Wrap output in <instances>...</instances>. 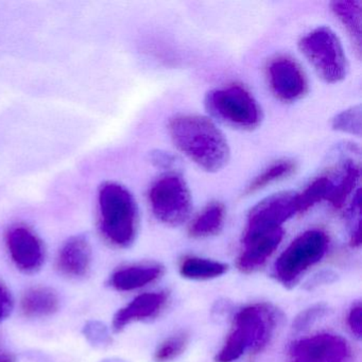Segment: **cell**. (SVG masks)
I'll return each mask as SVG.
<instances>
[{
	"instance_id": "obj_20",
	"label": "cell",
	"mask_w": 362,
	"mask_h": 362,
	"mask_svg": "<svg viewBox=\"0 0 362 362\" xmlns=\"http://www.w3.org/2000/svg\"><path fill=\"white\" fill-rule=\"evenodd\" d=\"M361 1H334L332 10L349 31L360 49L361 45Z\"/></svg>"
},
{
	"instance_id": "obj_3",
	"label": "cell",
	"mask_w": 362,
	"mask_h": 362,
	"mask_svg": "<svg viewBox=\"0 0 362 362\" xmlns=\"http://www.w3.org/2000/svg\"><path fill=\"white\" fill-rule=\"evenodd\" d=\"M100 228L112 245L128 247L139 228V209L133 194L115 182H105L98 194Z\"/></svg>"
},
{
	"instance_id": "obj_32",
	"label": "cell",
	"mask_w": 362,
	"mask_h": 362,
	"mask_svg": "<svg viewBox=\"0 0 362 362\" xmlns=\"http://www.w3.org/2000/svg\"><path fill=\"white\" fill-rule=\"evenodd\" d=\"M0 362H16V357L0 339Z\"/></svg>"
},
{
	"instance_id": "obj_8",
	"label": "cell",
	"mask_w": 362,
	"mask_h": 362,
	"mask_svg": "<svg viewBox=\"0 0 362 362\" xmlns=\"http://www.w3.org/2000/svg\"><path fill=\"white\" fill-rule=\"evenodd\" d=\"M289 362H354V356L344 338L323 332L294 342L289 349Z\"/></svg>"
},
{
	"instance_id": "obj_7",
	"label": "cell",
	"mask_w": 362,
	"mask_h": 362,
	"mask_svg": "<svg viewBox=\"0 0 362 362\" xmlns=\"http://www.w3.org/2000/svg\"><path fill=\"white\" fill-rule=\"evenodd\" d=\"M149 202L156 219L167 226H181L192 213L189 188L183 177L175 173L163 175L152 185Z\"/></svg>"
},
{
	"instance_id": "obj_21",
	"label": "cell",
	"mask_w": 362,
	"mask_h": 362,
	"mask_svg": "<svg viewBox=\"0 0 362 362\" xmlns=\"http://www.w3.org/2000/svg\"><path fill=\"white\" fill-rule=\"evenodd\" d=\"M296 165L293 160H279V162L274 163L268 168L264 169L260 175H258L247 186L245 192L250 194L258 192V190L264 189L270 184L290 177L296 171Z\"/></svg>"
},
{
	"instance_id": "obj_13",
	"label": "cell",
	"mask_w": 362,
	"mask_h": 362,
	"mask_svg": "<svg viewBox=\"0 0 362 362\" xmlns=\"http://www.w3.org/2000/svg\"><path fill=\"white\" fill-rule=\"evenodd\" d=\"M92 264V245L84 235H76L67 239L57 257L59 272L69 279H83L90 273Z\"/></svg>"
},
{
	"instance_id": "obj_30",
	"label": "cell",
	"mask_w": 362,
	"mask_h": 362,
	"mask_svg": "<svg viewBox=\"0 0 362 362\" xmlns=\"http://www.w3.org/2000/svg\"><path fill=\"white\" fill-rule=\"evenodd\" d=\"M336 274L332 272V271H325V272L319 273V274L315 275L310 281L307 283V289L311 290L313 288L319 287V286L323 285V284L332 283L336 279Z\"/></svg>"
},
{
	"instance_id": "obj_18",
	"label": "cell",
	"mask_w": 362,
	"mask_h": 362,
	"mask_svg": "<svg viewBox=\"0 0 362 362\" xmlns=\"http://www.w3.org/2000/svg\"><path fill=\"white\" fill-rule=\"evenodd\" d=\"M228 266L223 262L206 258L190 256L186 257L180 266V273L185 279L192 281H209L217 279L228 272Z\"/></svg>"
},
{
	"instance_id": "obj_12",
	"label": "cell",
	"mask_w": 362,
	"mask_h": 362,
	"mask_svg": "<svg viewBox=\"0 0 362 362\" xmlns=\"http://www.w3.org/2000/svg\"><path fill=\"white\" fill-rule=\"evenodd\" d=\"M283 228L274 230L245 232L243 249L237 260V267L243 273L259 270L283 240Z\"/></svg>"
},
{
	"instance_id": "obj_5",
	"label": "cell",
	"mask_w": 362,
	"mask_h": 362,
	"mask_svg": "<svg viewBox=\"0 0 362 362\" xmlns=\"http://www.w3.org/2000/svg\"><path fill=\"white\" fill-rule=\"evenodd\" d=\"M298 46L324 81L334 84L345 79L349 63L341 41L332 29L319 27L310 31L300 39Z\"/></svg>"
},
{
	"instance_id": "obj_9",
	"label": "cell",
	"mask_w": 362,
	"mask_h": 362,
	"mask_svg": "<svg viewBox=\"0 0 362 362\" xmlns=\"http://www.w3.org/2000/svg\"><path fill=\"white\" fill-rule=\"evenodd\" d=\"M300 213L298 192H283L260 201L250 211L245 232L274 230Z\"/></svg>"
},
{
	"instance_id": "obj_24",
	"label": "cell",
	"mask_w": 362,
	"mask_h": 362,
	"mask_svg": "<svg viewBox=\"0 0 362 362\" xmlns=\"http://www.w3.org/2000/svg\"><path fill=\"white\" fill-rule=\"evenodd\" d=\"M332 129L347 133V134L361 135V107L354 105L334 116L332 122Z\"/></svg>"
},
{
	"instance_id": "obj_14",
	"label": "cell",
	"mask_w": 362,
	"mask_h": 362,
	"mask_svg": "<svg viewBox=\"0 0 362 362\" xmlns=\"http://www.w3.org/2000/svg\"><path fill=\"white\" fill-rule=\"evenodd\" d=\"M325 175L329 183V192L326 201L334 209H340L359 181V163L356 162L353 158H341L334 170Z\"/></svg>"
},
{
	"instance_id": "obj_19",
	"label": "cell",
	"mask_w": 362,
	"mask_h": 362,
	"mask_svg": "<svg viewBox=\"0 0 362 362\" xmlns=\"http://www.w3.org/2000/svg\"><path fill=\"white\" fill-rule=\"evenodd\" d=\"M224 220H226L224 205L219 202L211 203L192 222L189 228L190 236L194 238L213 236L221 230Z\"/></svg>"
},
{
	"instance_id": "obj_31",
	"label": "cell",
	"mask_w": 362,
	"mask_h": 362,
	"mask_svg": "<svg viewBox=\"0 0 362 362\" xmlns=\"http://www.w3.org/2000/svg\"><path fill=\"white\" fill-rule=\"evenodd\" d=\"M153 162L160 166L169 167L175 163V158L170 154L158 152V153H154Z\"/></svg>"
},
{
	"instance_id": "obj_11",
	"label": "cell",
	"mask_w": 362,
	"mask_h": 362,
	"mask_svg": "<svg viewBox=\"0 0 362 362\" xmlns=\"http://www.w3.org/2000/svg\"><path fill=\"white\" fill-rule=\"evenodd\" d=\"M268 79L273 94L285 103L298 100L308 90L304 71L296 61L288 57H279L271 61Z\"/></svg>"
},
{
	"instance_id": "obj_16",
	"label": "cell",
	"mask_w": 362,
	"mask_h": 362,
	"mask_svg": "<svg viewBox=\"0 0 362 362\" xmlns=\"http://www.w3.org/2000/svg\"><path fill=\"white\" fill-rule=\"evenodd\" d=\"M163 268L158 264H135L118 269L111 275L110 285L118 291H133L160 279Z\"/></svg>"
},
{
	"instance_id": "obj_22",
	"label": "cell",
	"mask_w": 362,
	"mask_h": 362,
	"mask_svg": "<svg viewBox=\"0 0 362 362\" xmlns=\"http://www.w3.org/2000/svg\"><path fill=\"white\" fill-rule=\"evenodd\" d=\"M329 192V183L325 175L315 177L302 192H298L300 213L308 211L321 201L326 200Z\"/></svg>"
},
{
	"instance_id": "obj_28",
	"label": "cell",
	"mask_w": 362,
	"mask_h": 362,
	"mask_svg": "<svg viewBox=\"0 0 362 362\" xmlns=\"http://www.w3.org/2000/svg\"><path fill=\"white\" fill-rule=\"evenodd\" d=\"M347 324L351 334L360 340L362 337V306L360 303L351 307L347 317Z\"/></svg>"
},
{
	"instance_id": "obj_1",
	"label": "cell",
	"mask_w": 362,
	"mask_h": 362,
	"mask_svg": "<svg viewBox=\"0 0 362 362\" xmlns=\"http://www.w3.org/2000/svg\"><path fill=\"white\" fill-rule=\"evenodd\" d=\"M168 131L175 147L205 171L217 173L228 164L230 146L209 118L181 114L169 120Z\"/></svg>"
},
{
	"instance_id": "obj_10",
	"label": "cell",
	"mask_w": 362,
	"mask_h": 362,
	"mask_svg": "<svg viewBox=\"0 0 362 362\" xmlns=\"http://www.w3.org/2000/svg\"><path fill=\"white\" fill-rule=\"evenodd\" d=\"M12 262L24 273L37 272L45 262V249L40 237L25 226H12L6 236Z\"/></svg>"
},
{
	"instance_id": "obj_17",
	"label": "cell",
	"mask_w": 362,
	"mask_h": 362,
	"mask_svg": "<svg viewBox=\"0 0 362 362\" xmlns=\"http://www.w3.org/2000/svg\"><path fill=\"white\" fill-rule=\"evenodd\" d=\"M60 304L59 294L52 288L37 286L25 292L21 300V310L25 317L40 319L58 313Z\"/></svg>"
},
{
	"instance_id": "obj_26",
	"label": "cell",
	"mask_w": 362,
	"mask_h": 362,
	"mask_svg": "<svg viewBox=\"0 0 362 362\" xmlns=\"http://www.w3.org/2000/svg\"><path fill=\"white\" fill-rule=\"evenodd\" d=\"M327 313L328 307L325 304L313 305L305 309L296 317L293 322V329L296 332H304Z\"/></svg>"
},
{
	"instance_id": "obj_25",
	"label": "cell",
	"mask_w": 362,
	"mask_h": 362,
	"mask_svg": "<svg viewBox=\"0 0 362 362\" xmlns=\"http://www.w3.org/2000/svg\"><path fill=\"white\" fill-rule=\"evenodd\" d=\"M82 334L88 342L94 347H105L112 343L109 328L103 322L90 320L83 326Z\"/></svg>"
},
{
	"instance_id": "obj_6",
	"label": "cell",
	"mask_w": 362,
	"mask_h": 362,
	"mask_svg": "<svg viewBox=\"0 0 362 362\" xmlns=\"http://www.w3.org/2000/svg\"><path fill=\"white\" fill-rule=\"evenodd\" d=\"M209 111L224 124L241 130H253L262 120V112L253 95L240 86L211 90L205 100Z\"/></svg>"
},
{
	"instance_id": "obj_23",
	"label": "cell",
	"mask_w": 362,
	"mask_h": 362,
	"mask_svg": "<svg viewBox=\"0 0 362 362\" xmlns=\"http://www.w3.org/2000/svg\"><path fill=\"white\" fill-rule=\"evenodd\" d=\"M188 342H189V336L186 332H179L175 336H171L156 349L154 359L156 362L173 361L185 351Z\"/></svg>"
},
{
	"instance_id": "obj_27",
	"label": "cell",
	"mask_w": 362,
	"mask_h": 362,
	"mask_svg": "<svg viewBox=\"0 0 362 362\" xmlns=\"http://www.w3.org/2000/svg\"><path fill=\"white\" fill-rule=\"evenodd\" d=\"M349 217L351 223V245L358 247L361 245V230H360V192L354 194L353 202L349 209Z\"/></svg>"
},
{
	"instance_id": "obj_29",
	"label": "cell",
	"mask_w": 362,
	"mask_h": 362,
	"mask_svg": "<svg viewBox=\"0 0 362 362\" xmlns=\"http://www.w3.org/2000/svg\"><path fill=\"white\" fill-rule=\"evenodd\" d=\"M13 309V298L7 286L0 281V323L8 319Z\"/></svg>"
},
{
	"instance_id": "obj_2",
	"label": "cell",
	"mask_w": 362,
	"mask_h": 362,
	"mask_svg": "<svg viewBox=\"0 0 362 362\" xmlns=\"http://www.w3.org/2000/svg\"><path fill=\"white\" fill-rule=\"evenodd\" d=\"M283 313L270 304H254L235 315L234 327L226 339L216 362H234L247 351H262L281 325Z\"/></svg>"
},
{
	"instance_id": "obj_15",
	"label": "cell",
	"mask_w": 362,
	"mask_h": 362,
	"mask_svg": "<svg viewBox=\"0 0 362 362\" xmlns=\"http://www.w3.org/2000/svg\"><path fill=\"white\" fill-rule=\"evenodd\" d=\"M166 300L165 292H150L136 296L114 315L113 329L122 332L131 323L156 317L166 304Z\"/></svg>"
},
{
	"instance_id": "obj_4",
	"label": "cell",
	"mask_w": 362,
	"mask_h": 362,
	"mask_svg": "<svg viewBox=\"0 0 362 362\" xmlns=\"http://www.w3.org/2000/svg\"><path fill=\"white\" fill-rule=\"evenodd\" d=\"M328 243L329 239L323 230L303 233L277 258L273 276L286 288H293L311 267L321 262L327 252Z\"/></svg>"
}]
</instances>
